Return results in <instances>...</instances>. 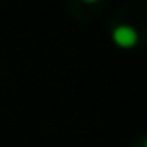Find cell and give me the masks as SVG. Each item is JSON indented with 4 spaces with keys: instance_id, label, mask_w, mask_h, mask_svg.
<instances>
[{
    "instance_id": "obj_2",
    "label": "cell",
    "mask_w": 147,
    "mask_h": 147,
    "mask_svg": "<svg viewBox=\"0 0 147 147\" xmlns=\"http://www.w3.org/2000/svg\"><path fill=\"white\" fill-rule=\"evenodd\" d=\"M83 2H87V4H95V2H99V0H83Z\"/></svg>"
},
{
    "instance_id": "obj_1",
    "label": "cell",
    "mask_w": 147,
    "mask_h": 147,
    "mask_svg": "<svg viewBox=\"0 0 147 147\" xmlns=\"http://www.w3.org/2000/svg\"><path fill=\"white\" fill-rule=\"evenodd\" d=\"M111 38L119 49H133L139 42V32L131 24H117L111 32Z\"/></svg>"
},
{
    "instance_id": "obj_3",
    "label": "cell",
    "mask_w": 147,
    "mask_h": 147,
    "mask_svg": "<svg viewBox=\"0 0 147 147\" xmlns=\"http://www.w3.org/2000/svg\"><path fill=\"white\" fill-rule=\"evenodd\" d=\"M143 147H147V137H145V141H143Z\"/></svg>"
}]
</instances>
